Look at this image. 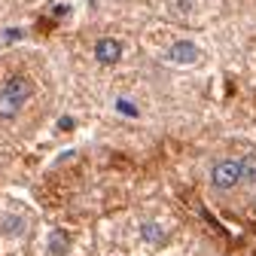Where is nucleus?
<instances>
[{
  "label": "nucleus",
  "instance_id": "obj_8",
  "mask_svg": "<svg viewBox=\"0 0 256 256\" xmlns=\"http://www.w3.org/2000/svg\"><path fill=\"white\" fill-rule=\"evenodd\" d=\"M0 232H6V235H22V232H24V220H22V216H0Z\"/></svg>",
  "mask_w": 256,
  "mask_h": 256
},
{
  "label": "nucleus",
  "instance_id": "obj_6",
  "mask_svg": "<svg viewBox=\"0 0 256 256\" xmlns=\"http://www.w3.org/2000/svg\"><path fill=\"white\" fill-rule=\"evenodd\" d=\"M140 235H144L146 244H165L168 241V232L158 226V222H152V220H146L144 226H140Z\"/></svg>",
  "mask_w": 256,
  "mask_h": 256
},
{
  "label": "nucleus",
  "instance_id": "obj_7",
  "mask_svg": "<svg viewBox=\"0 0 256 256\" xmlns=\"http://www.w3.org/2000/svg\"><path fill=\"white\" fill-rule=\"evenodd\" d=\"M241 183H256V152L241 158Z\"/></svg>",
  "mask_w": 256,
  "mask_h": 256
},
{
  "label": "nucleus",
  "instance_id": "obj_2",
  "mask_svg": "<svg viewBox=\"0 0 256 256\" xmlns=\"http://www.w3.org/2000/svg\"><path fill=\"white\" fill-rule=\"evenodd\" d=\"M241 183V158H220L210 168V186L214 189H235Z\"/></svg>",
  "mask_w": 256,
  "mask_h": 256
},
{
  "label": "nucleus",
  "instance_id": "obj_4",
  "mask_svg": "<svg viewBox=\"0 0 256 256\" xmlns=\"http://www.w3.org/2000/svg\"><path fill=\"white\" fill-rule=\"evenodd\" d=\"M94 58H98V64H107V68H113V64L122 58V43L113 40V37H101L98 43H94Z\"/></svg>",
  "mask_w": 256,
  "mask_h": 256
},
{
  "label": "nucleus",
  "instance_id": "obj_9",
  "mask_svg": "<svg viewBox=\"0 0 256 256\" xmlns=\"http://www.w3.org/2000/svg\"><path fill=\"white\" fill-rule=\"evenodd\" d=\"M116 110H119V113H125V116H132V119H138V107H134L132 101H125V98H119V101H116Z\"/></svg>",
  "mask_w": 256,
  "mask_h": 256
},
{
  "label": "nucleus",
  "instance_id": "obj_5",
  "mask_svg": "<svg viewBox=\"0 0 256 256\" xmlns=\"http://www.w3.org/2000/svg\"><path fill=\"white\" fill-rule=\"evenodd\" d=\"M68 250H70V235L64 229H55L49 235V253L52 256H68Z\"/></svg>",
  "mask_w": 256,
  "mask_h": 256
},
{
  "label": "nucleus",
  "instance_id": "obj_1",
  "mask_svg": "<svg viewBox=\"0 0 256 256\" xmlns=\"http://www.w3.org/2000/svg\"><path fill=\"white\" fill-rule=\"evenodd\" d=\"M34 94V86L24 76H10L0 88V119H16L22 113V107L30 101Z\"/></svg>",
  "mask_w": 256,
  "mask_h": 256
},
{
  "label": "nucleus",
  "instance_id": "obj_10",
  "mask_svg": "<svg viewBox=\"0 0 256 256\" xmlns=\"http://www.w3.org/2000/svg\"><path fill=\"white\" fill-rule=\"evenodd\" d=\"M58 128H61V132H70V128H74V116H61L58 119Z\"/></svg>",
  "mask_w": 256,
  "mask_h": 256
},
{
  "label": "nucleus",
  "instance_id": "obj_3",
  "mask_svg": "<svg viewBox=\"0 0 256 256\" xmlns=\"http://www.w3.org/2000/svg\"><path fill=\"white\" fill-rule=\"evenodd\" d=\"M198 46L192 43V40H177V43H171L168 46V52H165V58L171 61V64H180V68H186V64H196L198 61Z\"/></svg>",
  "mask_w": 256,
  "mask_h": 256
}]
</instances>
